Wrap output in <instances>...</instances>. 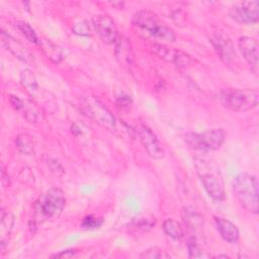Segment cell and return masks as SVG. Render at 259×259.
I'll return each instance as SVG.
<instances>
[{"instance_id": "1", "label": "cell", "mask_w": 259, "mask_h": 259, "mask_svg": "<svg viewBox=\"0 0 259 259\" xmlns=\"http://www.w3.org/2000/svg\"><path fill=\"white\" fill-rule=\"evenodd\" d=\"M194 167L207 194L213 200H224L225 183L217 164L206 156H195Z\"/></svg>"}, {"instance_id": "2", "label": "cell", "mask_w": 259, "mask_h": 259, "mask_svg": "<svg viewBox=\"0 0 259 259\" xmlns=\"http://www.w3.org/2000/svg\"><path fill=\"white\" fill-rule=\"evenodd\" d=\"M132 23L137 30L149 36L167 41H174L176 39L174 30L162 22L159 16L151 10L142 9L136 12Z\"/></svg>"}, {"instance_id": "3", "label": "cell", "mask_w": 259, "mask_h": 259, "mask_svg": "<svg viewBox=\"0 0 259 259\" xmlns=\"http://www.w3.org/2000/svg\"><path fill=\"white\" fill-rule=\"evenodd\" d=\"M233 191L240 204L251 213H258V180L256 176L241 172L233 180Z\"/></svg>"}, {"instance_id": "4", "label": "cell", "mask_w": 259, "mask_h": 259, "mask_svg": "<svg viewBox=\"0 0 259 259\" xmlns=\"http://www.w3.org/2000/svg\"><path fill=\"white\" fill-rule=\"evenodd\" d=\"M219 101L230 110L243 112L258 105L259 93L255 89L226 88L220 91Z\"/></svg>"}, {"instance_id": "5", "label": "cell", "mask_w": 259, "mask_h": 259, "mask_svg": "<svg viewBox=\"0 0 259 259\" xmlns=\"http://www.w3.org/2000/svg\"><path fill=\"white\" fill-rule=\"evenodd\" d=\"M66 205V195L58 187L48 189L42 193L34 204V214L37 222L58 218Z\"/></svg>"}, {"instance_id": "6", "label": "cell", "mask_w": 259, "mask_h": 259, "mask_svg": "<svg viewBox=\"0 0 259 259\" xmlns=\"http://www.w3.org/2000/svg\"><path fill=\"white\" fill-rule=\"evenodd\" d=\"M226 140L223 128H209L202 133H190L185 136L186 143L193 149L214 151L222 147Z\"/></svg>"}, {"instance_id": "7", "label": "cell", "mask_w": 259, "mask_h": 259, "mask_svg": "<svg viewBox=\"0 0 259 259\" xmlns=\"http://www.w3.org/2000/svg\"><path fill=\"white\" fill-rule=\"evenodd\" d=\"M82 110L85 115L89 118L93 119L95 122L105 127L108 131L116 130V122L114 116L107 109L105 105H103L98 99L94 97L85 98L82 102Z\"/></svg>"}, {"instance_id": "8", "label": "cell", "mask_w": 259, "mask_h": 259, "mask_svg": "<svg viewBox=\"0 0 259 259\" xmlns=\"http://www.w3.org/2000/svg\"><path fill=\"white\" fill-rule=\"evenodd\" d=\"M92 26L100 39L107 45H114L119 37L114 20L105 14H98L91 19Z\"/></svg>"}, {"instance_id": "9", "label": "cell", "mask_w": 259, "mask_h": 259, "mask_svg": "<svg viewBox=\"0 0 259 259\" xmlns=\"http://www.w3.org/2000/svg\"><path fill=\"white\" fill-rule=\"evenodd\" d=\"M209 39L220 59L225 64L230 65L236 58L235 48L230 36L224 30L217 28L211 32Z\"/></svg>"}, {"instance_id": "10", "label": "cell", "mask_w": 259, "mask_h": 259, "mask_svg": "<svg viewBox=\"0 0 259 259\" xmlns=\"http://www.w3.org/2000/svg\"><path fill=\"white\" fill-rule=\"evenodd\" d=\"M229 14L239 23H256L259 19V2L257 0L240 2L230 9Z\"/></svg>"}, {"instance_id": "11", "label": "cell", "mask_w": 259, "mask_h": 259, "mask_svg": "<svg viewBox=\"0 0 259 259\" xmlns=\"http://www.w3.org/2000/svg\"><path fill=\"white\" fill-rule=\"evenodd\" d=\"M140 141L145 148L148 155L153 159H162L164 157V150L159 142L157 136L146 124H141L138 127Z\"/></svg>"}, {"instance_id": "12", "label": "cell", "mask_w": 259, "mask_h": 259, "mask_svg": "<svg viewBox=\"0 0 259 259\" xmlns=\"http://www.w3.org/2000/svg\"><path fill=\"white\" fill-rule=\"evenodd\" d=\"M152 50L159 58L176 67H186L190 63V57L179 50L168 48L161 44H154Z\"/></svg>"}, {"instance_id": "13", "label": "cell", "mask_w": 259, "mask_h": 259, "mask_svg": "<svg viewBox=\"0 0 259 259\" xmlns=\"http://www.w3.org/2000/svg\"><path fill=\"white\" fill-rule=\"evenodd\" d=\"M1 41L2 45L18 60L23 63H30L33 61L32 54L24 47L20 41L15 39L10 34L6 33L4 30H1Z\"/></svg>"}, {"instance_id": "14", "label": "cell", "mask_w": 259, "mask_h": 259, "mask_svg": "<svg viewBox=\"0 0 259 259\" xmlns=\"http://www.w3.org/2000/svg\"><path fill=\"white\" fill-rule=\"evenodd\" d=\"M239 50L247 61V63L253 68L257 69L258 66V41L251 36H241L238 40Z\"/></svg>"}, {"instance_id": "15", "label": "cell", "mask_w": 259, "mask_h": 259, "mask_svg": "<svg viewBox=\"0 0 259 259\" xmlns=\"http://www.w3.org/2000/svg\"><path fill=\"white\" fill-rule=\"evenodd\" d=\"M181 218L184 225L192 232L200 231L204 225L203 215L190 205H184L181 208Z\"/></svg>"}, {"instance_id": "16", "label": "cell", "mask_w": 259, "mask_h": 259, "mask_svg": "<svg viewBox=\"0 0 259 259\" xmlns=\"http://www.w3.org/2000/svg\"><path fill=\"white\" fill-rule=\"evenodd\" d=\"M214 224L218 232L220 233L221 237L225 241L229 243H236L239 240L240 238L239 229L231 221L223 218L214 217Z\"/></svg>"}, {"instance_id": "17", "label": "cell", "mask_w": 259, "mask_h": 259, "mask_svg": "<svg viewBox=\"0 0 259 259\" xmlns=\"http://www.w3.org/2000/svg\"><path fill=\"white\" fill-rule=\"evenodd\" d=\"M114 47H115L114 49L115 56L117 60L126 66L132 65L134 61V53L128 39H126L122 35H119V37L114 44Z\"/></svg>"}, {"instance_id": "18", "label": "cell", "mask_w": 259, "mask_h": 259, "mask_svg": "<svg viewBox=\"0 0 259 259\" xmlns=\"http://www.w3.org/2000/svg\"><path fill=\"white\" fill-rule=\"evenodd\" d=\"M156 225V218L152 214H140L135 217L130 223L131 229L140 233H147L151 231Z\"/></svg>"}, {"instance_id": "19", "label": "cell", "mask_w": 259, "mask_h": 259, "mask_svg": "<svg viewBox=\"0 0 259 259\" xmlns=\"http://www.w3.org/2000/svg\"><path fill=\"white\" fill-rule=\"evenodd\" d=\"M38 46L41 48L42 52L48 58H50L54 63H59L64 58L63 50L52 42L50 39H39Z\"/></svg>"}, {"instance_id": "20", "label": "cell", "mask_w": 259, "mask_h": 259, "mask_svg": "<svg viewBox=\"0 0 259 259\" xmlns=\"http://www.w3.org/2000/svg\"><path fill=\"white\" fill-rule=\"evenodd\" d=\"M162 228L165 234L174 240H181L184 237V229L182 225L173 219L165 220Z\"/></svg>"}, {"instance_id": "21", "label": "cell", "mask_w": 259, "mask_h": 259, "mask_svg": "<svg viewBox=\"0 0 259 259\" xmlns=\"http://www.w3.org/2000/svg\"><path fill=\"white\" fill-rule=\"evenodd\" d=\"M13 226V215L5 211L4 209L1 210V224H0V235H1V248H4L5 242L7 240L8 235Z\"/></svg>"}, {"instance_id": "22", "label": "cell", "mask_w": 259, "mask_h": 259, "mask_svg": "<svg viewBox=\"0 0 259 259\" xmlns=\"http://www.w3.org/2000/svg\"><path fill=\"white\" fill-rule=\"evenodd\" d=\"M13 25H14V28L17 31H19V33H21L28 41L38 45L39 38L37 37L34 29L30 26L29 23H27L26 21H23V20H16V21H14Z\"/></svg>"}, {"instance_id": "23", "label": "cell", "mask_w": 259, "mask_h": 259, "mask_svg": "<svg viewBox=\"0 0 259 259\" xmlns=\"http://www.w3.org/2000/svg\"><path fill=\"white\" fill-rule=\"evenodd\" d=\"M20 82L23 87L30 93H35L38 91V84L31 71L24 70L20 74Z\"/></svg>"}, {"instance_id": "24", "label": "cell", "mask_w": 259, "mask_h": 259, "mask_svg": "<svg viewBox=\"0 0 259 259\" xmlns=\"http://www.w3.org/2000/svg\"><path fill=\"white\" fill-rule=\"evenodd\" d=\"M16 147L19 152L25 155H30L33 152V142L29 135L21 134L16 138Z\"/></svg>"}, {"instance_id": "25", "label": "cell", "mask_w": 259, "mask_h": 259, "mask_svg": "<svg viewBox=\"0 0 259 259\" xmlns=\"http://www.w3.org/2000/svg\"><path fill=\"white\" fill-rule=\"evenodd\" d=\"M187 250H188V256L189 258H202L204 257V254L199 246V244L196 241L195 237H191L187 241Z\"/></svg>"}, {"instance_id": "26", "label": "cell", "mask_w": 259, "mask_h": 259, "mask_svg": "<svg viewBox=\"0 0 259 259\" xmlns=\"http://www.w3.org/2000/svg\"><path fill=\"white\" fill-rule=\"evenodd\" d=\"M141 258H149V259H163V258H170V256L163 251L162 249L158 248V247H151L145 251H143V253L140 254Z\"/></svg>"}, {"instance_id": "27", "label": "cell", "mask_w": 259, "mask_h": 259, "mask_svg": "<svg viewBox=\"0 0 259 259\" xmlns=\"http://www.w3.org/2000/svg\"><path fill=\"white\" fill-rule=\"evenodd\" d=\"M103 224V220L102 218H97L93 214H89L86 215L82 223H81V228L83 229H97L99 227H101V225Z\"/></svg>"}, {"instance_id": "28", "label": "cell", "mask_w": 259, "mask_h": 259, "mask_svg": "<svg viewBox=\"0 0 259 259\" xmlns=\"http://www.w3.org/2000/svg\"><path fill=\"white\" fill-rule=\"evenodd\" d=\"M72 30L75 34L77 35H82V36H88L90 35V28L89 25L87 24L86 21H79L76 22L73 27Z\"/></svg>"}, {"instance_id": "29", "label": "cell", "mask_w": 259, "mask_h": 259, "mask_svg": "<svg viewBox=\"0 0 259 259\" xmlns=\"http://www.w3.org/2000/svg\"><path fill=\"white\" fill-rule=\"evenodd\" d=\"M9 100H10V103L13 106L14 109H16V110H21L22 109V107L24 105V100L20 99L18 96H14V95H10Z\"/></svg>"}, {"instance_id": "30", "label": "cell", "mask_w": 259, "mask_h": 259, "mask_svg": "<svg viewBox=\"0 0 259 259\" xmlns=\"http://www.w3.org/2000/svg\"><path fill=\"white\" fill-rule=\"evenodd\" d=\"M77 253V250L76 249H67V250H64V251H61L59 253H56L54 255H52L53 258H68V257H73L75 256Z\"/></svg>"}, {"instance_id": "31", "label": "cell", "mask_w": 259, "mask_h": 259, "mask_svg": "<svg viewBox=\"0 0 259 259\" xmlns=\"http://www.w3.org/2000/svg\"><path fill=\"white\" fill-rule=\"evenodd\" d=\"M215 257H218V258H221V257H225V258H228V255H218V256H215Z\"/></svg>"}]
</instances>
